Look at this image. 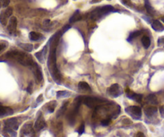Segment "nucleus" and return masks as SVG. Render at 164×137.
Wrapping results in <instances>:
<instances>
[{"label": "nucleus", "mask_w": 164, "mask_h": 137, "mask_svg": "<svg viewBox=\"0 0 164 137\" xmlns=\"http://www.w3.org/2000/svg\"><path fill=\"white\" fill-rule=\"evenodd\" d=\"M2 4L3 7H7L10 4V0H2Z\"/></svg>", "instance_id": "473e14b6"}, {"label": "nucleus", "mask_w": 164, "mask_h": 137, "mask_svg": "<svg viewBox=\"0 0 164 137\" xmlns=\"http://www.w3.org/2000/svg\"><path fill=\"white\" fill-rule=\"evenodd\" d=\"M79 19H81V15H80V13H79V11L77 10L72 15L70 19H69V22L70 23H73V22H76V21H78Z\"/></svg>", "instance_id": "dca6fc26"}, {"label": "nucleus", "mask_w": 164, "mask_h": 137, "mask_svg": "<svg viewBox=\"0 0 164 137\" xmlns=\"http://www.w3.org/2000/svg\"><path fill=\"white\" fill-rule=\"evenodd\" d=\"M31 126L30 124L26 125V126L24 127L25 133H29V132L31 131Z\"/></svg>", "instance_id": "2f4dec72"}, {"label": "nucleus", "mask_w": 164, "mask_h": 137, "mask_svg": "<svg viewBox=\"0 0 164 137\" xmlns=\"http://www.w3.org/2000/svg\"><path fill=\"white\" fill-rule=\"evenodd\" d=\"M46 51H47V46L44 47L43 50L40 51H39V52H37V53L35 54V56L37 57V59L39 60V62L40 63H43V59H44Z\"/></svg>", "instance_id": "a211bd4d"}, {"label": "nucleus", "mask_w": 164, "mask_h": 137, "mask_svg": "<svg viewBox=\"0 0 164 137\" xmlns=\"http://www.w3.org/2000/svg\"><path fill=\"white\" fill-rule=\"evenodd\" d=\"M42 100H43V95H40V96H39V98L37 99V103H39Z\"/></svg>", "instance_id": "a19ab883"}, {"label": "nucleus", "mask_w": 164, "mask_h": 137, "mask_svg": "<svg viewBox=\"0 0 164 137\" xmlns=\"http://www.w3.org/2000/svg\"><path fill=\"white\" fill-rule=\"evenodd\" d=\"M13 114V110L8 107H3L0 103V116H5Z\"/></svg>", "instance_id": "ddd939ff"}, {"label": "nucleus", "mask_w": 164, "mask_h": 137, "mask_svg": "<svg viewBox=\"0 0 164 137\" xmlns=\"http://www.w3.org/2000/svg\"><path fill=\"white\" fill-rule=\"evenodd\" d=\"M47 127V124L46 122L43 118L42 115H39V118L37 119V120L35 122V124H34V128L37 130V131H40L42 129H43L44 128Z\"/></svg>", "instance_id": "9b49d317"}, {"label": "nucleus", "mask_w": 164, "mask_h": 137, "mask_svg": "<svg viewBox=\"0 0 164 137\" xmlns=\"http://www.w3.org/2000/svg\"><path fill=\"white\" fill-rule=\"evenodd\" d=\"M16 27H17V19L15 17H11L9 20V23L7 26V30L9 31L11 34H15L16 31Z\"/></svg>", "instance_id": "1a4fd4ad"}, {"label": "nucleus", "mask_w": 164, "mask_h": 137, "mask_svg": "<svg viewBox=\"0 0 164 137\" xmlns=\"http://www.w3.org/2000/svg\"><path fill=\"white\" fill-rule=\"evenodd\" d=\"M103 101L104 100L97 98V97L83 96V103H84L86 106L90 107V108L98 107L100 104H102Z\"/></svg>", "instance_id": "20e7f679"}, {"label": "nucleus", "mask_w": 164, "mask_h": 137, "mask_svg": "<svg viewBox=\"0 0 164 137\" xmlns=\"http://www.w3.org/2000/svg\"><path fill=\"white\" fill-rule=\"evenodd\" d=\"M151 27L153 28V30L158 32L164 31V26L158 20H153V22H151Z\"/></svg>", "instance_id": "f8f14e48"}, {"label": "nucleus", "mask_w": 164, "mask_h": 137, "mask_svg": "<svg viewBox=\"0 0 164 137\" xmlns=\"http://www.w3.org/2000/svg\"><path fill=\"white\" fill-rule=\"evenodd\" d=\"M19 46L27 52H31L33 51V45L31 44H21L20 43V44H19Z\"/></svg>", "instance_id": "6ab92c4d"}, {"label": "nucleus", "mask_w": 164, "mask_h": 137, "mask_svg": "<svg viewBox=\"0 0 164 137\" xmlns=\"http://www.w3.org/2000/svg\"><path fill=\"white\" fill-rule=\"evenodd\" d=\"M19 122L16 118H10L6 119L5 121V125L4 127L7 128H11L13 130H18L19 129Z\"/></svg>", "instance_id": "6e6552de"}, {"label": "nucleus", "mask_w": 164, "mask_h": 137, "mask_svg": "<svg viewBox=\"0 0 164 137\" xmlns=\"http://www.w3.org/2000/svg\"><path fill=\"white\" fill-rule=\"evenodd\" d=\"M71 96V93L69 91H59L56 93V97L57 98H66V97H68Z\"/></svg>", "instance_id": "412c9836"}, {"label": "nucleus", "mask_w": 164, "mask_h": 137, "mask_svg": "<svg viewBox=\"0 0 164 137\" xmlns=\"http://www.w3.org/2000/svg\"><path fill=\"white\" fill-rule=\"evenodd\" d=\"M117 11L111 5H107V6H101V7H98L95 10H94L90 14V19H100L102 16L107 15L111 12H115Z\"/></svg>", "instance_id": "7ed1b4c3"}, {"label": "nucleus", "mask_w": 164, "mask_h": 137, "mask_svg": "<svg viewBox=\"0 0 164 137\" xmlns=\"http://www.w3.org/2000/svg\"><path fill=\"white\" fill-rule=\"evenodd\" d=\"M6 56L8 58H11V59H15L16 61H18L19 63H21V64L26 66V67H31V66L34 63L31 56L18 51H9V52L6 53Z\"/></svg>", "instance_id": "f03ea898"}, {"label": "nucleus", "mask_w": 164, "mask_h": 137, "mask_svg": "<svg viewBox=\"0 0 164 137\" xmlns=\"http://www.w3.org/2000/svg\"><path fill=\"white\" fill-rule=\"evenodd\" d=\"M27 92L29 94L32 93V84H30L28 85L27 88Z\"/></svg>", "instance_id": "c9c22d12"}, {"label": "nucleus", "mask_w": 164, "mask_h": 137, "mask_svg": "<svg viewBox=\"0 0 164 137\" xmlns=\"http://www.w3.org/2000/svg\"><path fill=\"white\" fill-rule=\"evenodd\" d=\"M0 128H1V124H0Z\"/></svg>", "instance_id": "37998d69"}, {"label": "nucleus", "mask_w": 164, "mask_h": 137, "mask_svg": "<svg viewBox=\"0 0 164 137\" xmlns=\"http://www.w3.org/2000/svg\"><path fill=\"white\" fill-rule=\"evenodd\" d=\"M125 112H127L128 115H130L132 118L137 119V120L140 119L142 117V110L138 106L127 107L125 109Z\"/></svg>", "instance_id": "39448f33"}, {"label": "nucleus", "mask_w": 164, "mask_h": 137, "mask_svg": "<svg viewBox=\"0 0 164 137\" xmlns=\"http://www.w3.org/2000/svg\"><path fill=\"white\" fill-rule=\"evenodd\" d=\"M126 93H127V96L128 97L129 99H130V100H135V101H136L138 103H140V102L142 101V95H140V94L135 93V92L131 91H130V89H128V88L126 90Z\"/></svg>", "instance_id": "9d476101"}, {"label": "nucleus", "mask_w": 164, "mask_h": 137, "mask_svg": "<svg viewBox=\"0 0 164 137\" xmlns=\"http://www.w3.org/2000/svg\"><path fill=\"white\" fill-rule=\"evenodd\" d=\"M142 44L143 45V47L144 48L146 49H147L149 47H150V45H151V39H150V38L148 36H146V35H144V36H142Z\"/></svg>", "instance_id": "aec40b11"}, {"label": "nucleus", "mask_w": 164, "mask_h": 137, "mask_svg": "<svg viewBox=\"0 0 164 137\" xmlns=\"http://www.w3.org/2000/svg\"><path fill=\"white\" fill-rule=\"evenodd\" d=\"M140 34H141V31H135V32H132L131 34H130L129 37L127 38V41L130 42V41L132 40V39H135L136 37H138V36H139V35H140Z\"/></svg>", "instance_id": "393cba45"}, {"label": "nucleus", "mask_w": 164, "mask_h": 137, "mask_svg": "<svg viewBox=\"0 0 164 137\" xmlns=\"http://www.w3.org/2000/svg\"><path fill=\"white\" fill-rule=\"evenodd\" d=\"M157 111H158V109H157L156 107H154V106L148 107L147 108H146L145 114L147 117H152V116H154L155 115H156Z\"/></svg>", "instance_id": "4468645a"}, {"label": "nucleus", "mask_w": 164, "mask_h": 137, "mask_svg": "<svg viewBox=\"0 0 164 137\" xmlns=\"http://www.w3.org/2000/svg\"><path fill=\"white\" fill-rule=\"evenodd\" d=\"M161 19H162V21H163V22H164V16H163V17H162Z\"/></svg>", "instance_id": "79ce46f5"}, {"label": "nucleus", "mask_w": 164, "mask_h": 137, "mask_svg": "<svg viewBox=\"0 0 164 137\" xmlns=\"http://www.w3.org/2000/svg\"><path fill=\"white\" fill-rule=\"evenodd\" d=\"M158 47H164V36L158 38Z\"/></svg>", "instance_id": "c756f323"}, {"label": "nucleus", "mask_w": 164, "mask_h": 137, "mask_svg": "<svg viewBox=\"0 0 164 137\" xmlns=\"http://www.w3.org/2000/svg\"><path fill=\"white\" fill-rule=\"evenodd\" d=\"M43 24L44 26H49L50 24V20L49 19H47V20H45L43 22Z\"/></svg>", "instance_id": "ea45409f"}, {"label": "nucleus", "mask_w": 164, "mask_h": 137, "mask_svg": "<svg viewBox=\"0 0 164 137\" xmlns=\"http://www.w3.org/2000/svg\"><path fill=\"white\" fill-rule=\"evenodd\" d=\"M71 28V26L70 25H66L64 27L62 28V31H61V32H62V34H63V33H65L66 31H67L68 29H70Z\"/></svg>", "instance_id": "f704fd0d"}, {"label": "nucleus", "mask_w": 164, "mask_h": 137, "mask_svg": "<svg viewBox=\"0 0 164 137\" xmlns=\"http://www.w3.org/2000/svg\"><path fill=\"white\" fill-rule=\"evenodd\" d=\"M159 112L161 114V116L163 118H164V107H159Z\"/></svg>", "instance_id": "e433bc0d"}, {"label": "nucleus", "mask_w": 164, "mask_h": 137, "mask_svg": "<svg viewBox=\"0 0 164 137\" xmlns=\"http://www.w3.org/2000/svg\"><path fill=\"white\" fill-rule=\"evenodd\" d=\"M145 7H146V11H147V12H148L149 14H151V15H153V14L155 13V11H154V9H153V7L151 6V5L150 4V3H149L148 0H145Z\"/></svg>", "instance_id": "b1692460"}, {"label": "nucleus", "mask_w": 164, "mask_h": 137, "mask_svg": "<svg viewBox=\"0 0 164 137\" xmlns=\"http://www.w3.org/2000/svg\"><path fill=\"white\" fill-rule=\"evenodd\" d=\"M4 12H5V14H6V15L7 16V18L9 19L10 17L12 15L13 8L12 7H7V8L4 11Z\"/></svg>", "instance_id": "bb28decb"}, {"label": "nucleus", "mask_w": 164, "mask_h": 137, "mask_svg": "<svg viewBox=\"0 0 164 137\" xmlns=\"http://www.w3.org/2000/svg\"><path fill=\"white\" fill-rule=\"evenodd\" d=\"M6 48V45L4 44H0V52H2Z\"/></svg>", "instance_id": "4c0bfd02"}, {"label": "nucleus", "mask_w": 164, "mask_h": 137, "mask_svg": "<svg viewBox=\"0 0 164 137\" xmlns=\"http://www.w3.org/2000/svg\"><path fill=\"white\" fill-rule=\"evenodd\" d=\"M52 103H53V102H51V103L49 104V106H48V112H50V113L54 112V111H55V104H53L52 105Z\"/></svg>", "instance_id": "7c9ffc66"}, {"label": "nucleus", "mask_w": 164, "mask_h": 137, "mask_svg": "<svg viewBox=\"0 0 164 137\" xmlns=\"http://www.w3.org/2000/svg\"><path fill=\"white\" fill-rule=\"evenodd\" d=\"M135 137H145V136H144V134H143L142 132L139 131V132L136 134V136H135Z\"/></svg>", "instance_id": "58836bf2"}, {"label": "nucleus", "mask_w": 164, "mask_h": 137, "mask_svg": "<svg viewBox=\"0 0 164 137\" xmlns=\"http://www.w3.org/2000/svg\"><path fill=\"white\" fill-rule=\"evenodd\" d=\"M29 38L32 41H38L43 39V35L40 33H37V32H34V31H31V33L29 34Z\"/></svg>", "instance_id": "2eb2a0df"}, {"label": "nucleus", "mask_w": 164, "mask_h": 137, "mask_svg": "<svg viewBox=\"0 0 164 137\" xmlns=\"http://www.w3.org/2000/svg\"><path fill=\"white\" fill-rule=\"evenodd\" d=\"M110 124H111V119H103V120L101 121V124L102 126H104V127L108 126V125H110Z\"/></svg>", "instance_id": "c85d7f7f"}, {"label": "nucleus", "mask_w": 164, "mask_h": 137, "mask_svg": "<svg viewBox=\"0 0 164 137\" xmlns=\"http://www.w3.org/2000/svg\"><path fill=\"white\" fill-rule=\"evenodd\" d=\"M107 93L111 97L116 98L123 94V90H122V87L118 84H112L111 86L107 89Z\"/></svg>", "instance_id": "423d86ee"}, {"label": "nucleus", "mask_w": 164, "mask_h": 137, "mask_svg": "<svg viewBox=\"0 0 164 137\" xmlns=\"http://www.w3.org/2000/svg\"><path fill=\"white\" fill-rule=\"evenodd\" d=\"M7 20H8V18H7V16L6 15V14L3 11L0 13V22H1L2 25L6 26L7 24Z\"/></svg>", "instance_id": "4be33fe9"}, {"label": "nucleus", "mask_w": 164, "mask_h": 137, "mask_svg": "<svg viewBox=\"0 0 164 137\" xmlns=\"http://www.w3.org/2000/svg\"><path fill=\"white\" fill-rule=\"evenodd\" d=\"M78 87L80 91H91L90 87L86 82H80L78 85Z\"/></svg>", "instance_id": "f3484780"}, {"label": "nucleus", "mask_w": 164, "mask_h": 137, "mask_svg": "<svg viewBox=\"0 0 164 137\" xmlns=\"http://www.w3.org/2000/svg\"><path fill=\"white\" fill-rule=\"evenodd\" d=\"M67 105H68V102H66L62 106V107L59 110V112H58V114H57V116L59 117L60 115H63V113L65 112V111L67 110Z\"/></svg>", "instance_id": "a878e982"}, {"label": "nucleus", "mask_w": 164, "mask_h": 137, "mask_svg": "<svg viewBox=\"0 0 164 137\" xmlns=\"http://www.w3.org/2000/svg\"><path fill=\"white\" fill-rule=\"evenodd\" d=\"M122 2H123V3L125 6H131V2H130V0H122Z\"/></svg>", "instance_id": "72a5a7b5"}, {"label": "nucleus", "mask_w": 164, "mask_h": 137, "mask_svg": "<svg viewBox=\"0 0 164 137\" xmlns=\"http://www.w3.org/2000/svg\"><path fill=\"white\" fill-rule=\"evenodd\" d=\"M62 34L61 31H59L58 33L54 34L51 39H50L49 43L50 44V50L49 57H48V60H47V66H48L50 73L55 82L59 84H60L61 83L62 76H61V74H60L59 69L57 67V64H56V47L59 43V38Z\"/></svg>", "instance_id": "f257e3e1"}, {"label": "nucleus", "mask_w": 164, "mask_h": 137, "mask_svg": "<svg viewBox=\"0 0 164 137\" xmlns=\"http://www.w3.org/2000/svg\"><path fill=\"white\" fill-rule=\"evenodd\" d=\"M30 68L34 72V75L35 76V79H36V81L38 83H40L43 80V73H42L40 67H39V65H37L36 63H34Z\"/></svg>", "instance_id": "0eeeda50"}, {"label": "nucleus", "mask_w": 164, "mask_h": 137, "mask_svg": "<svg viewBox=\"0 0 164 137\" xmlns=\"http://www.w3.org/2000/svg\"><path fill=\"white\" fill-rule=\"evenodd\" d=\"M84 131H85V124L82 123V124L80 125V127H79L78 130V132L79 135H82L84 132Z\"/></svg>", "instance_id": "cd10ccee"}, {"label": "nucleus", "mask_w": 164, "mask_h": 137, "mask_svg": "<svg viewBox=\"0 0 164 137\" xmlns=\"http://www.w3.org/2000/svg\"><path fill=\"white\" fill-rule=\"evenodd\" d=\"M146 101L151 104H157L158 103V100L157 98L155 95H149L148 96L146 97Z\"/></svg>", "instance_id": "5701e85b"}]
</instances>
